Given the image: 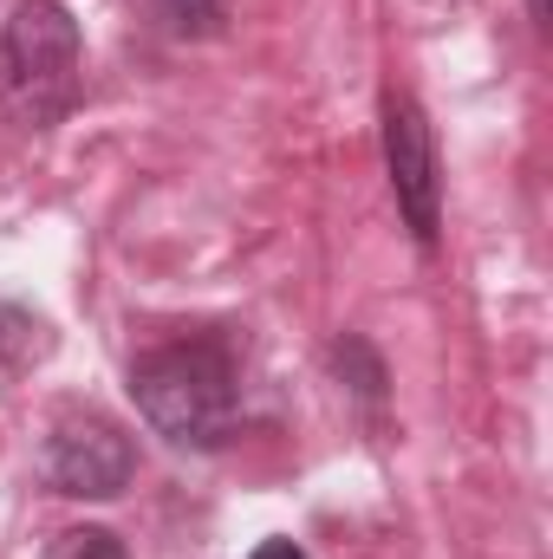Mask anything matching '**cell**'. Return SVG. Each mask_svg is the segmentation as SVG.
<instances>
[{
  "instance_id": "cell-1",
  "label": "cell",
  "mask_w": 553,
  "mask_h": 559,
  "mask_svg": "<svg viewBox=\"0 0 553 559\" xmlns=\"http://www.w3.org/2000/svg\"><path fill=\"white\" fill-rule=\"evenodd\" d=\"M138 411L156 436L183 442V449H215L235 436L242 417V378L222 338H183V345H156L143 352L131 371Z\"/></svg>"
},
{
  "instance_id": "cell-2",
  "label": "cell",
  "mask_w": 553,
  "mask_h": 559,
  "mask_svg": "<svg viewBox=\"0 0 553 559\" xmlns=\"http://www.w3.org/2000/svg\"><path fill=\"white\" fill-rule=\"evenodd\" d=\"M79 105V20L66 0H20L0 26V111L46 131Z\"/></svg>"
},
{
  "instance_id": "cell-3",
  "label": "cell",
  "mask_w": 553,
  "mask_h": 559,
  "mask_svg": "<svg viewBox=\"0 0 553 559\" xmlns=\"http://www.w3.org/2000/svg\"><path fill=\"white\" fill-rule=\"evenodd\" d=\"M138 475L131 436L98 411H66L39 442V481L66 501H111Z\"/></svg>"
},
{
  "instance_id": "cell-4",
  "label": "cell",
  "mask_w": 553,
  "mask_h": 559,
  "mask_svg": "<svg viewBox=\"0 0 553 559\" xmlns=\"http://www.w3.org/2000/svg\"><path fill=\"white\" fill-rule=\"evenodd\" d=\"M385 169H391V189H398V209H404V228L430 248L436 228H443V176H436V138H430V118L416 111V98H385Z\"/></svg>"
},
{
  "instance_id": "cell-5",
  "label": "cell",
  "mask_w": 553,
  "mask_h": 559,
  "mask_svg": "<svg viewBox=\"0 0 553 559\" xmlns=\"http://www.w3.org/2000/svg\"><path fill=\"white\" fill-rule=\"evenodd\" d=\"M46 325L33 319V312H20V306H0V358L7 365H33V358H46Z\"/></svg>"
},
{
  "instance_id": "cell-6",
  "label": "cell",
  "mask_w": 553,
  "mask_h": 559,
  "mask_svg": "<svg viewBox=\"0 0 553 559\" xmlns=\"http://www.w3.org/2000/svg\"><path fill=\"white\" fill-rule=\"evenodd\" d=\"M156 20L176 33V39H202L222 26V0H156Z\"/></svg>"
},
{
  "instance_id": "cell-7",
  "label": "cell",
  "mask_w": 553,
  "mask_h": 559,
  "mask_svg": "<svg viewBox=\"0 0 553 559\" xmlns=\"http://www.w3.org/2000/svg\"><path fill=\"white\" fill-rule=\"evenodd\" d=\"M46 559H131V554H125V540L111 527H66L46 547Z\"/></svg>"
},
{
  "instance_id": "cell-8",
  "label": "cell",
  "mask_w": 553,
  "mask_h": 559,
  "mask_svg": "<svg viewBox=\"0 0 553 559\" xmlns=\"http://www.w3.org/2000/svg\"><path fill=\"white\" fill-rule=\"evenodd\" d=\"M248 559H306V547H293V540H261Z\"/></svg>"
},
{
  "instance_id": "cell-9",
  "label": "cell",
  "mask_w": 553,
  "mask_h": 559,
  "mask_svg": "<svg viewBox=\"0 0 553 559\" xmlns=\"http://www.w3.org/2000/svg\"><path fill=\"white\" fill-rule=\"evenodd\" d=\"M528 13H534V26H548V0H528Z\"/></svg>"
}]
</instances>
